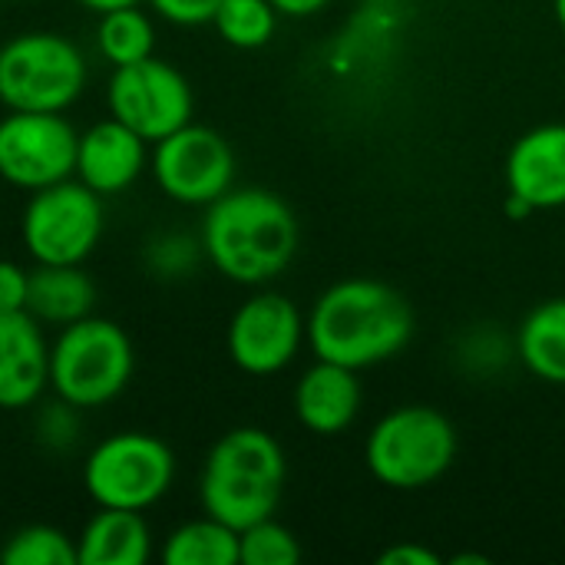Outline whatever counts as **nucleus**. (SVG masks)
Wrapping results in <instances>:
<instances>
[{"label": "nucleus", "instance_id": "1", "mask_svg": "<svg viewBox=\"0 0 565 565\" xmlns=\"http://www.w3.org/2000/svg\"><path fill=\"white\" fill-rule=\"evenodd\" d=\"M305 331L318 361L364 371L397 358L411 344L414 311L397 288L377 278H344L318 295Z\"/></svg>", "mask_w": 565, "mask_h": 565}, {"label": "nucleus", "instance_id": "2", "mask_svg": "<svg viewBox=\"0 0 565 565\" xmlns=\"http://www.w3.org/2000/svg\"><path fill=\"white\" fill-rule=\"evenodd\" d=\"M205 262L235 285L275 281L298 252L301 228L291 205L271 189H228L222 199L205 205L199 228Z\"/></svg>", "mask_w": 565, "mask_h": 565}, {"label": "nucleus", "instance_id": "3", "mask_svg": "<svg viewBox=\"0 0 565 565\" xmlns=\"http://www.w3.org/2000/svg\"><path fill=\"white\" fill-rule=\"evenodd\" d=\"M285 477L288 460L281 444L262 427H235L212 444L199 480V500L209 516L242 533L275 516Z\"/></svg>", "mask_w": 565, "mask_h": 565}, {"label": "nucleus", "instance_id": "4", "mask_svg": "<svg viewBox=\"0 0 565 565\" xmlns=\"http://www.w3.org/2000/svg\"><path fill=\"white\" fill-rule=\"evenodd\" d=\"M460 437L447 414L427 404L387 411L364 440V463L387 490L434 487L457 460Z\"/></svg>", "mask_w": 565, "mask_h": 565}, {"label": "nucleus", "instance_id": "5", "mask_svg": "<svg viewBox=\"0 0 565 565\" xmlns=\"http://www.w3.org/2000/svg\"><path fill=\"white\" fill-rule=\"evenodd\" d=\"M136 351L129 334L109 318H79L60 328L50 344V391L79 411L113 404L132 381Z\"/></svg>", "mask_w": 565, "mask_h": 565}, {"label": "nucleus", "instance_id": "6", "mask_svg": "<svg viewBox=\"0 0 565 565\" xmlns=\"http://www.w3.org/2000/svg\"><path fill=\"white\" fill-rule=\"evenodd\" d=\"M86 83V53L63 33L26 30L0 43V103L7 109L66 113Z\"/></svg>", "mask_w": 565, "mask_h": 565}, {"label": "nucleus", "instance_id": "7", "mask_svg": "<svg viewBox=\"0 0 565 565\" xmlns=\"http://www.w3.org/2000/svg\"><path fill=\"white\" fill-rule=\"evenodd\" d=\"M175 483V454L146 430H119L99 440L83 460V487L96 510L146 513Z\"/></svg>", "mask_w": 565, "mask_h": 565}, {"label": "nucleus", "instance_id": "8", "mask_svg": "<svg viewBox=\"0 0 565 565\" xmlns=\"http://www.w3.org/2000/svg\"><path fill=\"white\" fill-rule=\"evenodd\" d=\"M103 232V195L76 175L30 192L20 215V238L36 265H83L99 248Z\"/></svg>", "mask_w": 565, "mask_h": 565}, {"label": "nucleus", "instance_id": "9", "mask_svg": "<svg viewBox=\"0 0 565 565\" xmlns=\"http://www.w3.org/2000/svg\"><path fill=\"white\" fill-rule=\"evenodd\" d=\"M106 106L109 116L156 146L169 132L192 122L195 96L185 73L152 53L139 63L113 70L106 83Z\"/></svg>", "mask_w": 565, "mask_h": 565}, {"label": "nucleus", "instance_id": "10", "mask_svg": "<svg viewBox=\"0 0 565 565\" xmlns=\"http://www.w3.org/2000/svg\"><path fill=\"white\" fill-rule=\"evenodd\" d=\"M152 175L169 202L205 209L235 185V152L222 132L189 122L156 142Z\"/></svg>", "mask_w": 565, "mask_h": 565}, {"label": "nucleus", "instance_id": "11", "mask_svg": "<svg viewBox=\"0 0 565 565\" xmlns=\"http://www.w3.org/2000/svg\"><path fill=\"white\" fill-rule=\"evenodd\" d=\"M79 132L63 113L7 109L0 119V179L20 192H40L76 175Z\"/></svg>", "mask_w": 565, "mask_h": 565}, {"label": "nucleus", "instance_id": "12", "mask_svg": "<svg viewBox=\"0 0 565 565\" xmlns=\"http://www.w3.org/2000/svg\"><path fill=\"white\" fill-rule=\"evenodd\" d=\"M308 341L298 305L278 291H258L242 301L228 321L225 348L232 364L252 377H271L285 371Z\"/></svg>", "mask_w": 565, "mask_h": 565}, {"label": "nucleus", "instance_id": "13", "mask_svg": "<svg viewBox=\"0 0 565 565\" xmlns=\"http://www.w3.org/2000/svg\"><path fill=\"white\" fill-rule=\"evenodd\" d=\"M50 391V341L30 311L0 315V411H26Z\"/></svg>", "mask_w": 565, "mask_h": 565}, {"label": "nucleus", "instance_id": "14", "mask_svg": "<svg viewBox=\"0 0 565 565\" xmlns=\"http://www.w3.org/2000/svg\"><path fill=\"white\" fill-rule=\"evenodd\" d=\"M146 139L119 122L116 116L93 122L89 129L79 132L76 142V179L89 185L96 195H119L129 185L139 182L146 172L149 152Z\"/></svg>", "mask_w": 565, "mask_h": 565}, {"label": "nucleus", "instance_id": "15", "mask_svg": "<svg viewBox=\"0 0 565 565\" xmlns=\"http://www.w3.org/2000/svg\"><path fill=\"white\" fill-rule=\"evenodd\" d=\"M507 185L536 212L565 205V122L523 132L507 156Z\"/></svg>", "mask_w": 565, "mask_h": 565}, {"label": "nucleus", "instance_id": "16", "mask_svg": "<svg viewBox=\"0 0 565 565\" xmlns=\"http://www.w3.org/2000/svg\"><path fill=\"white\" fill-rule=\"evenodd\" d=\"M361 411V381L358 371L315 361L298 387H295V417L305 430L318 437H338L344 434Z\"/></svg>", "mask_w": 565, "mask_h": 565}, {"label": "nucleus", "instance_id": "17", "mask_svg": "<svg viewBox=\"0 0 565 565\" xmlns=\"http://www.w3.org/2000/svg\"><path fill=\"white\" fill-rule=\"evenodd\" d=\"M152 556V533L142 513L103 510L83 526L76 540L79 565H146Z\"/></svg>", "mask_w": 565, "mask_h": 565}, {"label": "nucleus", "instance_id": "18", "mask_svg": "<svg viewBox=\"0 0 565 565\" xmlns=\"http://www.w3.org/2000/svg\"><path fill=\"white\" fill-rule=\"evenodd\" d=\"M96 308V285L83 265H36L30 271L26 311L40 324L66 328L79 318H89Z\"/></svg>", "mask_w": 565, "mask_h": 565}, {"label": "nucleus", "instance_id": "19", "mask_svg": "<svg viewBox=\"0 0 565 565\" xmlns=\"http://www.w3.org/2000/svg\"><path fill=\"white\" fill-rule=\"evenodd\" d=\"M516 358L533 377L565 387V298H550L523 318Z\"/></svg>", "mask_w": 565, "mask_h": 565}, {"label": "nucleus", "instance_id": "20", "mask_svg": "<svg viewBox=\"0 0 565 565\" xmlns=\"http://www.w3.org/2000/svg\"><path fill=\"white\" fill-rule=\"evenodd\" d=\"M166 565H238V530L215 516L189 520L169 533L162 546Z\"/></svg>", "mask_w": 565, "mask_h": 565}, {"label": "nucleus", "instance_id": "21", "mask_svg": "<svg viewBox=\"0 0 565 565\" xmlns=\"http://www.w3.org/2000/svg\"><path fill=\"white\" fill-rule=\"evenodd\" d=\"M96 50L113 70L152 56L156 53V23H152V17L146 10H139V3L99 13Z\"/></svg>", "mask_w": 565, "mask_h": 565}, {"label": "nucleus", "instance_id": "22", "mask_svg": "<svg viewBox=\"0 0 565 565\" xmlns=\"http://www.w3.org/2000/svg\"><path fill=\"white\" fill-rule=\"evenodd\" d=\"M215 33L235 50H258L278 30V10L271 0H222L212 17Z\"/></svg>", "mask_w": 565, "mask_h": 565}, {"label": "nucleus", "instance_id": "23", "mask_svg": "<svg viewBox=\"0 0 565 565\" xmlns=\"http://www.w3.org/2000/svg\"><path fill=\"white\" fill-rule=\"evenodd\" d=\"M202 262H205V248L202 238L192 232L166 228L149 235L142 245V268L156 281H185L199 271Z\"/></svg>", "mask_w": 565, "mask_h": 565}, {"label": "nucleus", "instance_id": "24", "mask_svg": "<svg viewBox=\"0 0 565 565\" xmlns=\"http://www.w3.org/2000/svg\"><path fill=\"white\" fill-rule=\"evenodd\" d=\"M3 565H79L76 563V543L46 523H33L17 530L3 550H0Z\"/></svg>", "mask_w": 565, "mask_h": 565}, {"label": "nucleus", "instance_id": "25", "mask_svg": "<svg viewBox=\"0 0 565 565\" xmlns=\"http://www.w3.org/2000/svg\"><path fill=\"white\" fill-rule=\"evenodd\" d=\"M301 559L298 536L275 516L238 533V565H295Z\"/></svg>", "mask_w": 565, "mask_h": 565}, {"label": "nucleus", "instance_id": "26", "mask_svg": "<svg viewBox=\"0 0 565 565\" xmlns=\"http://www.w3.org/2000/svg\"><path fill=\"white\" fill-rule=\"evenodd\" d=\"M33 440L40 450L60 454V457L76 450V444L83 440V411L53 394V401L40 404L33 417Z\"/></svg>", "mask_w": 565, "mask_h": 565}, {"label": "nucleus", "instance_id": "27", "mask_svg": "<svg viewBox=\"0 0 565 565\" xmlns=\"http://www.w3.org/2000/svg\"><path fill=\"white\" fill-rule=\"evenodd\" d=\"M463 371L470 374H500L516 358V338L510 341L497 324H480L477 331L463 334L457 351Z\"/></svg>", "mask_w": 565, "mask_h": 565}, {"label": "nucleus", "instance_id": "28", "mask_svg": "<svg viewBox=\"0 0 565 565\" xmlns=\"http://www.w3.org/2000/svg\"><path fill=\"white\" fill-rule=\"evenodd\" d=\"M222 0H149V7L175 23V26H202V23H212L215 10H218Z\"/></svg>", "mask_w": 565, "mask_h": 565}, {"label": "nucleus", "instance_id": "29", "mask_svg": "<svg viewBox=\"0 0 565 565\" xmlns=\"http://www.w3.org/2000/svg\"><path fill=\"white\" fill-rule=\"evenodd\" d=\"M30 298V271L10 258H0V315L26 311Z\"/></svg>", "mask_w": 565, "mask_h": 565}, {"label": "nucleus", "instance_id": "30", "mask_svg": "<svg viewBox=\"0 0 565 565\" xmlns=\"http://www.w3.org/2000/svg\"><path fill=\"white\" fill-rule=\"evenodd\" d=\"M377 563H384V565H440L444 559H440L434 550L420 546V543H397V546L384 550V553L377 556Z\"/></svg>", "mask_w": 565, "mask_h": 565}, {"label": "nucleus", "instance_id": "31", "mask_svg": "<svg viewBox=\"0 0 565 565\" xmlns=\"http://www.w3.org/2000/svg\"><path fill=\"white\" fill-rule=\"evenodd\" d=\"M331 0H271V7L278 10V17H315L328 7Z\"/></svg>", "mask_w": 565, "mask_h": 565}, {"label": "nucleus", "instance_id": "32", "mask_svg": "<svg viewBox=\"0 0 565 565\" xmlns=\"http://www.w3.org/2000/svg\"><path fill=\"white\" fill-rule=\"evenodd\" d=\"M79 7H86L89 13H109V10H122V7H136V3H142V0H76Z\"/></svg>", "mask_w": 565, "mask_h": 565}, {"label": "nucleus", "instance_id": "33", "mask_svg": "<svg viewBox=\"0 0 565 565\" xmlns=\"http://www.w3.org/2000/svg\"><path fill=\"white\" fill-rule=\"evenodd\" d=\"M503 209H507V215L516 218V222H523V218H530V215L536 212L526 199H520V195H513V192L507 195V205H503Z\"/></svg>", "mask_w": 565, "mask_h": 565}, {"label": "nucleus", "instance_id": "34", "mask_svg": "<svg viewBox=\"0 0 565 565\" xmlns=\"http://www.w3.org/2000/svg\"><path fill=\"white\" fill-rule=\"evenodd\" d=\"M553 13H556V23H559L565 36V0H553Z\"/></svg>", "mask_w": 565, "mask_h": 565}]
</instances>
